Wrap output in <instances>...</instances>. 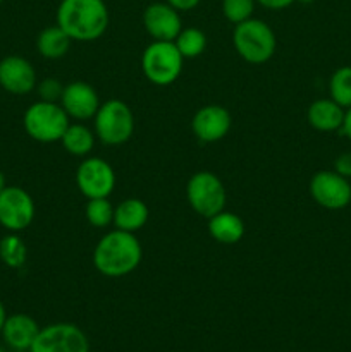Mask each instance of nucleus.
<instances>
[{
  "label": "nucleus",
  "instance_id": "1",
  "mask_svg": "<svg viewBox=\"0 0 351 352\" xmlns=\"http://www.w3.org/2000/svg\"><path fill=\"white\" fill-rule=\"evenodd\" d=\"M143 250L133 232L112 230L105 234L93 251L95 268L105 277L119 278L133 274L140 265Z\"/></svg>",
  "mask_w": 351,
  "mask_h": 352
},
{
  "label": "nucleus",
  "instance_id": "2",
  "mask_svg": "<svg viewBox=\"0 0 351 352\" xmlns=\"http://www.w3.org/2000/svg\"><path fill=\"white\" fill-rule=\"evenodd\" d=\"M109 9L103 0H62L57 24L74 41L98 40L109 28Z\"/></svg>",
  "mask_w": 351,
  "mask_h": 352
},
{
  "label": "nucleus",
  "instance_id": "3",
  "mask_svg": "<svg viewBox=\"0 0 351 352\" xmlns=\"http://www.w3.org/2000/svg\"><path fill=\"white\" fill-rule=\"evenodd\" d=\"M233 41L240 57L250 64H264L272 58L277 43L272 28L253 17L236 24Z\"/></svg>",
  "mask_w": 351,
  "mask_h": 352
},
{
  "label": "nucleus",
  "instance_id": "4",
  "mask_svg": "<svg viewBox=\"0 0 351 352\" xmlns=\"http://www.w3.org/2000/svg\"><path fill=\"white\" fill-rule=\"evenodd\" d=\"M23 124L26 133L34 141L54 143V141L62 140L71 122H69V116L62 109V105L40 100L26 110Z\"/></svg>",
  "mask_w": 351,
  "mask_h": 352
},
{
  "label": "nucleus",
  "instance_id": "5",
  "mask_svg": "<svg viewBox=\"0 0 351 352\" xmlns=\"http://www.w3.org/2000/svg\"><path fill=\"white\" fill-rule=\"evenodd\" d=\"M184 57L174 41H155L148 45L141 57L145 78L157 86H169L179 78Z\"/></svg>",
  "mask_w": 351,
  "mask_h": 352
},
{
  "label": "nucleus",
  "instance_id": "6",
  "mask_svg": "<svg viewBox=\"0 0 351 352\" xmlns=\"http://www.w3.org/2000/svg\"><path fill=\"white\" fill-rule=\"evenodd\" d=\"M95 133L102 143L110 146L126 143L134 133V116L129 107L120 100L100 103L95 113Z\"/></svg>",
  "mask_w": 351,
  "mask_h": 352
},
{
  "label": "nucleus",
  "instance_id": "7",
  "mask_svg": "<svg viewBox=\"0 0 351 352\" xmlns=\"http://www.w3.org/2000/svg\"><path fill=\"white\" fill-rule=\"evenodd\" d=\"M186 196L191 208L203 219H212L226 206V188L212 172H196L188 181Z\"/></svg>",
  "mask_w": 351,
  "mask_h": 352
},
{
  "label": "nucleus",
  "instance_id": "8",
  "mask_svg": "<svg viewBox=\"0 0 351 352\" xmlns=\"http://www.w3.org/2000/svg\"><path fill=\"white\" fill-rule=\"evenodd\" d=\"M30 352H89V342L79 327L55 323L40 329Z\"/></svg>",
  "mask_w": 351,
  "mask_h": 352
},
{
  "label": "nucleus",
  "instance_id": "9",
  "mask_svg": "<svg viewBox=\"0 0 351 352\" xmlns=\"http://www.w3.org/2000/svg\"><path fill=\"white\" fill-rule=\"evenodd\" d=\"M34 219L33 198L17 186H6L0 192V226L10 232L24 230Z\"/></svg>",
  "mask_w": 351,
  "mask_h": 352
},
{
  "label": "nucleus",
  "instance_id": "10",
  "mask_svg": "<svg viewBox=\"0 0 351 352\" xmlns=\"http://www.w3.org/2000/svg\"><path fill=\"white\" fill-rule=\"evenodd\" d=\"M310 195L322 208L341 210L351 203V184L336 170H320L310 181Z\"/></svg>",
  "mask_w": 351,
  "mask_h": 352
},
{
  "label": "nucleus",
  "instance_id": "11",
  "mask_svg": "<svg viewBox=\"0 0 351 352\" xmlns=\"http://www.w3.org/2000/svg\"><path fill=\"white\" fill-rule=\"evenodd\" d=\"M76 182L79 191L88 199L109 198L116 186V174L103 158L92 157L79 164Z\"/></svg>",
  "mask_w": 351,
  "mask_h": 352
},
{
  "label": "nucleus",
  "instance_id": "12",
  "mask_svg": "<svg viewBox=\"0 0 351 352\" xmlns=\"http://www.w3.org/2000/svg\"><path fill=\"white\" fill-rule=\"evenodd\" d=\"M0 86L10 95H28L36 88V72L30 60L9 55L0 60Z\"/></svg>",
  "mask_w": 351,
  "mask_h": 352
},
{
  "label": "nucleus",
  "instance_id": "13",
  "mask_svg": "<svg viewBox=\"0 0 351 352\" xmlns=\"http://www.w3.org/2000/svg\"><path fill=\"white\" fill-rule=\"evenodd\" d=\"M143 26L155 41H174L182 30L178 10L162 2L150 3L145 9Z\"/></svg>",
  "mask_w": 351,
  "mask_h": 352
},
{
  "label": "nucleus",
  "instance_id": "14",
  "mask_svg": "<svg viewBox=\"0 0 351 352\" xmlns=\"http://www.w3.org/2000/svg\"><path fill=\"white\" fill-rule=\"evenodd\" d=\"M61 105L69 116V119L88 120L95 117L100 109V100L95 88L85 81H74L64 86L61 96Z\"/></svg>",
  "mask_w": 351,
  "mask_h": 352
},
{
  "label": "nucleus",
  "instance_id": "15",
  "mask_svg": "<svg viewBox=\"0 0 351 352\" xmlns=\"http://www.w3.org/2000/svg\"><path fill=\"white\" fill-rule=\"evenodd\" d=\"M231 124V113L227 109L220 105H206L200 109L193 117V133L203 143H215V141L226 138L229 133Z\"/></svg>",
  "mask_w": 351,
  "mask_h": 352
},
{
  "label": "nucleus",
  "instance_id": "16",
  "mask_svg": "<svg viewBox=\"0 0 351 352\" xmlns=\"http://www.w3.org/2000/svg\"><path fill=\"white\" fill-rule=\"evenodd\" d=\"M38 333H40L38 323L31 316L24 315V313L7 316L6 323L2 327L3 340H6L7 346L16 351L31 349Z\"/></svg>",
  "mask_w": 351,
  "mask_h": 352
},
{
  "label": "nucleus",
  "instance_id": "17",
  "mask_svg": "<svg viewBox=\"0 0 351 352\" xmlns=\"http://www.w3.org/2000/svg\"><path fill=\"white\" fill-rule=\"evenodd\" d=\"M344 113H346V110L337 105L332 98H322L315 100L308 107L306 119L313 129L322 131V133H332V131L341 129L344 122Z\"/></svg>",
  "mask_w": 351,
  "mask_h": 352
},
{
  "label": "nucleus",
  "instance_id": "18",
  "mask_svg": "<svg viewBox=\"0 0 351 352\" xmlns=\"http://www.w3.org/2000/svg\"><path fill=\"white\" fill-rule=\"evenodd\" d=\"M209 232L217 243L220 244H236L244 236V223L236 213L219 212L209 219Z\"/></svg>",
  "mask_w": 351,
  "mask_h": 352
},
{
  "label": "nucleus",
  "instance_id": "19",
  "mask_svg": "<svg viewBox=\"0 0 351 352\" xmlns=\"http://www.w3.org/2000/svg\"><path fill=\"white\" fill-rule=\"evenodd\" d=\"M148 222V206L141 199H124L119 206L114 208V226L119 230L136 232Z\"/></svg>",
  "mask_w": 351,
  "mask_h": 352
},
{
  "label": "nucleus",
  "instance_id": "20",
  "mask_svg": "<svg viewBox=\"0 0 351 352\" xmlns=\"http://www.w3.org/2000/svg\"><path fill=\"white\" fill-rule=\"evenodd\" d=\"M71 38L65 34L58 24L55 26H48L38 34L36 38V48L40 52L41 57L45 58H61L67 54L69 45H71Z\"/></svg>",
  "mask_w": 351,
  "mask_h": 352
},
{
  "label": "nucleus",
  "instance_id": "21",
  "mask_svg": "<svg viewBox=\"0 0 351 352\" xmlns=\"http://www.w3.org/2000/svg\"><path fill=\"white\" fill-rule=\"evenodd\" d=\"M62 144H64L65 151L76 157H85L93 150L95 144V136L92 131L83 124H69L65 129L64 136H62Z\"/></svg>",
  "mask_w": 351,
  "mask_h": 352
},
{
  "label": "nucleus",
  "instance_id": "22",
  "mask_svg": "<svg viewBox=\"0 0 351 352\" xmlns=\"http://www.w3.org/2000/svg\"><path fill=\"white\" fill-rule=\"evenodd\" d=\"M28 250L17 234H7L0 241V260L9 268H21L26 263Z\"/></svg>",
  "mask_w": 351,
  "mask_h": 352
},
{
  "label": "nucleus",
  "instance_id": "23",
  "mask_svg": "<svg viewBox=\"0 0 351 352\" xmlns=\"http://www.w3.org/2000/svg\"><path fill=\"white\" fill-rule=\"evenodd\" d=\"M330 98L343 109L351 107V65L339 67L329 81Z\"/></svg>",
  "mask_w": 351,
  "mask_h": 352
},
{
  "label": "nucleus",
  "instance_id": "24",
  "mask_svg": "<svg viewBox=\"0 0 351 352\" xmlns=\"http://www.w3.org/2000/svg\"><path fill=\"white\" fill-rule=\"evenodd\" d=\"M174 43L178 47V50L181 52L182 57L195 58L198 55H202L203 50H205L206 36L198 28H186V30H181V33L178 34Z\"/></svg>",
  "mask_w": 351,
  "mask_h": 352
},
{
  "label": "nucleus",
  "instance_id": "25",
  "mask_svg": "<svg viewBox=\"0 0 351 352\" xmlns=\"http://www.w3.org/2000/svg\"><path fill=\"white\" fill-rule=\"evenodd\" d=\"M86 220L93 227H107L114 223V206L107 198H93L88 199V205L85 208Z\"/></svg>",
  "mask_w": 351,
  "mask_h": 352
},
{
  "label": "nucleus",
  "instance_id": "26",
  "mask_svg": "<svg viewBox=\"0 0 351 352\" xmlns=\"http://www.w3.org/2000/svg\"><path fill=\"white\" fill-rule=\"evenodd\" d=\"M257 0H222V12L229 23L240 24L253 16Z\"/></svg>",
  "mask_w": 351,
  "mask_h": 352
},
{
  "label": "nucleus",
  "instance_id": "27",
  "mask_svg": "<svg viewBox=\"0 0 351 352\" xmlns=\"http://www.w3.org/2000/svg\"><path fill=\"white\" fill-rule=\"evenodd\" d=\"M62 91H64V86L61 81L54 78H47L38 85V93H40V98L43 102H54L57 103L61 100Z\"/></svg>",
  "mask_w": 351,
  "mask_h": 352
},
{
  "label": "nucleus",
  "instance_id": "28",
  "mask_svg": "<svg viewBox=\"0 0 351 352\" xmlns=\"http://www.w3.org/2000/svg\"><path fill=\"white\" fill-rule=\"evenodd\" d=\"M334 170L339 175H343V177H351V151L339 155L336 158V162H334Z\"/></svg>",
  "mask_w": 351,
  "mask_h": 352
},
{
  "label": "nucleus",
  "instance_id": "29",
  "mask_svg": "<svg viewBox=\"0 0 351 352\" xmlns=\"http://www.w3.org/2000/svg\"><path fill=\"white\" fill-rule=\"evenodd\" d=\"M262 7L265 9H272V10H282L286 7H291L292 3L298 2V0H257Z\"/></svg>",
  "mask_w": 351,
  "mask_h": 352
},
{
  "label": "nucleus",
  "instance_id": "30",
  "mask_svg": "<svg viewBox=\"0 0 351 352\" xmlns=\"http://www.w3.org/2000/svg\"><path fill=\"white\" fill-rule=\"evenodd\" d=\"M167 3L174 7L178 12H184V10H193L195 7H198L200 0H167Z\"/></svg>",
  "mask_w": 351,
  "mask_h": 352
},
{
  "label": "nucleus",
  "instance_id": "31",
  "mask_svg": "<svg viewBox=\"0 0 351 352\" xmlns=\"http://www.w3.org/2000/svg\"><path fill=\"white\" fill-rule=\"evenodd\" d=\"M339 131L343 136H346L348 140L351 141V107L350 109H346V113H344V122H343V126H341Z\"/></svg>",
  "mask_w": 351,
  "mask_h": 352
},
{
  "label": "nucleus",
  "instance_id": "32",
  "mask_svg": "<svg viewBox=\"0 0 351 352\" xmlns=\"http://www.w3.org/2000/svg\"><path fill=\"white\" fill-rule=\"evenodd\" d=\"M6 320H7L6 308H3V302L0 301V332H2V327H3V323H6Z\"/></svg>",
  "mask_w": 351,
  "mask_h": 352
},
{
  "label": "nucleus",
  "instance_id": "33",
  "mask_svg": "<svg viewBox=\"0 0 351 352\" xmlns=\"http://www.w3.org/2000/svg\"><path fill=\"white\" fill-rule=\"evenodd\" d=\"M3 188H6V175H3V172L0 170V192L3 191Z\"/></svg>",
  "mask_w": 351,
  "mask_h": 352
},
{
  "label": "nucleus",
  "instance_id": "34",
  "mask_svg": "<svg viewBox=\"0 0 351 352\" xmlns=\"http://www.w3.org/2000/svg\"><path fill=\"white\" fill-rule=\"evenodd\" d=\"M0 352H6V351H3V349H0Z\"/></svg>",
  "mask_w": 351,
  "mask_h": 352
},
{
  "label": "nucleus",
  "instance_id": "35",
  "mask_svg": "<svg viewBox=\"0 0 351 352\" xmlns=\"http://www.w3.org/2000/svg\"><path fill=\"white\" fill-rule=\"evenodd\" d=\"M3 2V0H0V3H2Z\"/></svg>",
  "mask_w": 351,
  "mask_h": 352
}]
</instances>
